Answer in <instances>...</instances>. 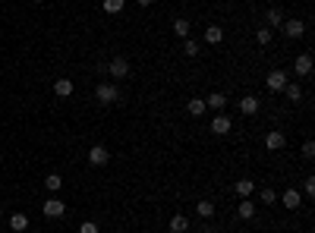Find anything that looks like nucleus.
Instances as JSON below:
<instances>
[{"instance_id":"f257e3e1","label":"nucleus","mask_w":315,"mask_h":233,"mask_svg":"<svg viewBox=\"0 0 315 233\" xmlns=\"http://www.w3.org/2000/svg\"><path fill=\"white\" fill-rule=\"evenodd\" d=\"M95 98L101 104H114V101H120V91H117V85H111V82H101V85H95Z\"/></svg>"},{"instance_id":"f03ea898","label":"nucleus","mask_w":315,"mask_h":233,"mask_svg":"<svg viewBox=\"0 0 315 233\" xmlns=\"http://www.w3.org/2000/svg\"><path fill=\"white\" fill-rule=\"evenodd\" d=\"M108 161H111V151L104 148V145H91V148H88V164H91V167H104Z\"/></svg>"},{"instance_id":"7ed1b4c3","label":"nucleus","mask_w":315,"mask_h":233,"mask_svg":"<svg viewBox=\"0 0 315 233\" xmlns=\"http://www.w3.org/2000/svg\"><path fill=\"white\" fill-rule=\"evenodd\" d=\"M265 85H268V91H284L287 73H284V69H271V73H268V79H265Z\"/></svg>"},{"instance_id":"20e7f679","label":"nucleus","mask_w":315,"mask_h":233,"mask_svg":"<svg viewBox=\"0 0 315 233\" xmlns=\"http://www.w3.org/2000/svg\"><path fill=\"white\" fill-rule=\"evenodd\" d=\"M284 35L287 38H302V35H306V22L302 19H284Z\"/></svg>"},{"instance_id":"39448f33","label":"nucleus","mask_w":315,"mask_h":233,"mask_svg":"<svg viewBox=\"0 0 315 233\" xmlns=\"http://www.w3.org/2000/svg\"><path fill=\"white\" fill-rule=\"evenodd\" d=\"M63 214H66V205L60 199H44V217L57 220V217H63Z\"/></svg>"},{"instance_id":"423d86ee","label":"nucleus","mask_w":315,"mask_h":233,"mask_svg":"<svg viewBox=\"0 0 315 233\" xmlns=\"http://www.w3.org/2000/svg\"><path fill=\"white\" fill-rule=\"evenodd\" d=\"M108 73H111L114 79H126V76H130V60L117 57V60H111V63H108Z\"/></svg>"},{"instance_id":"0eeeda50","label":"nucleus","mask_w":315,"mask_h":233,"mask_svg":"<svg viewBox=\"0 0 315 233\" xmlns=\"http://www.w3.org/2000/svg\"><path fill=\"white\" fill-rule=\"evenodd\" d=\"M230 130H233V120H230V117H224V113L212 117V133H215V136H227Z\"/></svg>"},{"instance_id":"6e6552de","label":"nucleus","mask_w":315,"mask_h":233,"mask_svg":"<svg viewBox=\"0 0 315 233\" xmlns=\"http://www.w3.org/2000/svg\"><path fill=\"white\" fill-rule=\"evenodd\" d=\"M281 202H284V208L296 211V208L302 205V192H299V189H284V192H281Z\"/></svg>"},{"instance_id":"1a4fd4ad","label":"nucleus","mask_w":315,"mask_h":233,"mask_svg":"<svg viewBox=\"0 0 315 233\" xmlns=\"http://www.w3.org/2000/svg\"><path fill=\"white\" fill-rule=\"evenodd\" d=\"M284 145H287V139H284L281 130H271V133L265 136V148H268V151H281Z\"/></svg>"},{"instance_id":"9d476101","label":"nucleus","mask_w":315,"mask_h":233,"mask_svg":"<svg viewBox=\"0 0 315 233\" xmlns=\"http://www.w3.org/2000/svg\"><path fill=\"white\" fill-rule=\"evenodd\" d=\"M240 110L246 113V117L259 113V98H255V95H243V98H240Z\"/></svg>"},{"instance_id":"9b49d317","label":"nucleus","mask_w":315,"mask_h":233,"mask_svg":"<svg viewBox=\"0 0 315 233\" xmlns=\"http://www.w3.org/2000/svg\"><path fill=\"white\" fill-rule=\"evenodd\" d=\"M293 69H296V76H309L312 73V57L309 54H299L296 63H293Z\"/></svg>"},{"instance_id":"f8f14e48","label":"nucleus","mask_w":315,"mask_h":233,"mask_svg":"<svg viewBox=\"0 0 315 233\" xmlns=\"http://www.w3.org/2000/svg\"><path fill=\"white\" fill-rule=\"evenodd\" d=\"M189 230V217L186 214H173L170 217V233H186Z\"/></svg>"},{"instance_id":"ddd939ff","label":"nucleus","mask_w":315,"mask_h":233,"mask_svg":"<svg viewBox=\"0 0 315 233\" xmlns=\"http://www.w3.org/2000/svg\"><path fill=\"white\" fill-rule=\"evenodd\" d=\"M54 95L57 98H69L73 95V82H69V79H57L54 82Z\"/></svg>"},{"instance_id":"4468645a","label":"nucleus","mask_w":315,"mask_h":233,"mask_svg":"<svg viewBox=\"0 0 315 233\" xmlns=\"http://www.w3.org/2000/svg\"><path fill=\"white\" fill-rule=\"evenodd\" d=\"M224 104H227V95H224V91H212V95L205 98V107H215V110H221Z\"/></svg>"},{"instance_id":"2eb2a0df","label":"nucleus","mask_w":315,"mask_h":233,"mask_svg":"<svg viewBox=\"0 0 315 233\" xmlns=\"http://www.w3.org/2000/svg\"><path fill=\"white\" fill-rule=\"evenodd\" d=\"M233 189H237V195H240V199H249V195L255 192V183H252V180L246 177V180H240L237 186H233Z\"/></svg>"},{"instance_id":"dca6fc26","label":"nucleus","mask_w":315,"mask_h":233,"mask_svg":"<svg viewBox=\"0 0 315 233\" xmlns=\"http://www.w3.org/2000/svg\"><path fill=\"white\" fill-rule=\"evenodd\" d=\"M205 41L208 44H221V41H224V29H221V26H208L205 29Z\"/></svg>"},{"instance_id":"f3484780","label":"nucleus","mask_w":315,"mask_h":233,"mask_svg":"<svg viewBox=\"0 0 315 233\" xmlns=\"http://www.w3.org/2000/svg\"><path fill=\"white\" fill-rule=\"evenodd\" d=\"M195 214L205 217V220H208V217H215V202H212V199H202L199 205H195Z\"/></svg>"},{"instance_id":"a211bd4d","label":"nucleus","mask_w":315,"mask_h":233,"mask_svg":"<svg viewBox=\"0 0 315 233\" xmlns=\"http://www.w3.org/2000/svg\"><path fill=\"white\" fill-rule=\"evenodd\" d=\"M237 214H240L243 220H252V217H255V205H252L249 199H240V208H237Z\"/></svg>"},{"instance_id":"6ab92c4d","label":"nucleus","mask_w":315,"mask_h":233,"mask_svg":"<svg viewBox=\"0 0 315 233\" xmlns=\"http://www.w3.org/2000/svg\"><path fill=\"white\" fill-rule=\"evenodd\" d=\"M173 35H177V38H186V35H189V19H173Z\"/></svg>"},{"instance_id":"aec40b11","label":"nucleus","mask_w":315,"mask_h":233,"mask_svg":"<svg viewBox=\"0 0 315 233\" xmlns=\"http://www.w3.org/2000/svg\"><path fill=\"white\" fill-rule=\"evenodd\" d=\"M123 7H126V0H104V13H111V16L123 13Z\"/></svg>"},{"instance_id":"412c9836","label":"nucleus","mask_w":315,"mask_h":233,"mask_svg":"<svg viewBox=\"0 0 315 233\" xmlns=\"http://www.w3.org/2000/svg\"><path fill=\"white\" fill-rule=\"evenodd\" d=\"M186 110H189L192 117H202V113H205L208 107H205V101H202V98H192L189 104H186Z\"/></svg>"},{"instance_id":"4be33fe9","label":"nucleus","mask_w":315,"mask_h":233,"mask_svg":"<svg viewBox=\"0 0 315 233\" xmlns=\"http://www.w3.org/2000/svg\"><path fill=\"white\" fill-rule=\"evenodd\" d=\"M10 227H13L16 233H22V230H26V227H29V217H26V214H22V211H19V214H13V217H10Z\"/></svg>"},{"instance_id":"5701e85b","label":"nucleus","mask_w":315,"mask_h":233,"mask_svg":"<svg viewBox=\"0 0 315 233\" xmlns=\"http://www.w3.org/2000/svg\"><path fill=\"white\" fill-rule=\"evenodd\" d=\"M284 95H287L290 101H302V88H299L296 82H287V85H284Z\"/></svg>"},{"instance_id":"b1692460","label":"nucleus","mask_w":315,"mask_h":233,"mask_svg":"<svg viewBox=\"0 0 315 233\" xmlns=\"http://www.w3.org/2000/svg\"><path fill=\"white\" fill-rule=\"evenodd\" d=\"M268 26H271V29L284 26V13H281V10H268Z\"/></svg>"},{"instance_id":"393cba45","label":"nucleus","mask_w":315,"mask_h":233,"mask_svg":"<svg viewBox=\"0 0 315 233\" xmlns=\"http://www.w3.org/2000/svg\"><path fill=\"white\" fill-rule=\"evenodd\" d=\"M44 186H48L51 192H57L63 186V180H60V173H48V177H44Z\"/></svg>"},{"instance_id":"a878e982","label":"nucleus","mask_w":315,"mask_h":233,"mask_svg":"<svg viewBox=\"0 0 315 233\" xmlns=\"http://www.w3.org/2000/svg\"><path fill=\"white\" fill-rule=\"evenodd\" d=\"M259 199H262V205H274V202H277V192H274V189H262Z\"/></svg>"},{"instance_id":"bb28decb","label":"nucleus","mask_w":315,"mask_h":233,"mask_svg":"<svg viewBox=\"0 0 315 233\" xmlns=\"http://www.w3.org/2000/svg\"><path fill=\"white\" fill-rule=\"evenodd\" d=\"M255 41H259L262 48H265V44H271V29H259V32H255Z\"/></svg>"},{"instance_id":"cd10ccee","label":"nucleus","mask_w":315,"mask_h":233,"mask_svg":"<svg viewBox=\"0 0 315 233\" xmlns=\"http://www.w3.org/2000/svg\"><path fill=\"white\" fill-rule=\"evenodd\" d=\"M183 51H186V57H199L202 48H199V41H186V44H183Z\"/></svg>"},{"instance_id":"c85d7f7f","label":"nucleus","mask_w":315,"mask_h":233,"mask_svg":"<svg viewBox=\"0 0 315 233\" xmlns=\"http://www.w3.org/2000/svg\"><path fill=\"white\" fill-rule=\"evenodd\" d=\"M79 233H98V224H95V220H82V227H79Z\"/></svg>"},{"instance_id":"c756f323","label":"nucleus","mask_w":315,"mask_h":233,"mask_svg":"<svg viewBox=\"0 0 315 233\" xmlns=\"http://www.w3.org/2000/svg\"><path fill=\"white\" fill-rule=\"evenodd\" d=\"M302 158H315V142H302Z\"/></svg>"},{"instance_id":"7c9ffc66","label":"nucleus","mask_w":315,"mask_h":233,"mask_svg":"<svg viewBox=\"0 0 315 233\" xmlns=\"http://www.w3.org/2000/svg\"><path fill=\"white\" fill-rule=\"evenodd\" d=\"M302 192H306V195H315V180H312V177L302 183Z\"/></svg>"},{"instance_id":"2f4dec72","label":"nucleus","mask_w":315,"mask_h":233,"mask_svg":"<svg viewBox=\"0 0 315 233\" xmlns=\"http://www.w3.org/2000/svg\"><path fill=\"white\" fill-rule=\"evenodd\" d=\"M136 4H139V7H148V4H155V0H136Z\"/></svg>"},{"instance_id":"473e14b6","label":"nucleus","mask_w":315,"mask_h":233,"mask_svg":"<svg viewBox=\"0 0 315 233\" xmlns=\"http://www.w3.org/2000/svg\"><path fill=\"white\" fill-rule=\"evenodd\" d=\"M202 233H215V227H202Z\"/></svg>"},{"instance_id":"72a5a7b5","label":"nucleus","mask_w":315,"mask_h":233,"mask_svg":"<svg viewBox=\"0 0 315 233\" xmlns=\"http://www.w3.org/2000/svg\"><path fill=\"white\" fill-rule=\"evenodd\" d=\"M35 4H44V0H35Z\"/></svg>"}]
</instances>
